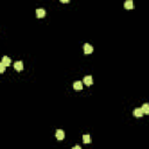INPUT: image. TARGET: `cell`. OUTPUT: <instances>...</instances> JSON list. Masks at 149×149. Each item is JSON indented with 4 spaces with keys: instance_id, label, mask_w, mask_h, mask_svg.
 Segmentation results:
<instances>
[{
    "instance_id": "7",
    "label": "cell",
    "mask_w": 149,
    "mask_h": 149,
    "mask_svg": "<svg viewBox=\"0 0 149 149\" xmlns=\"http://www.w3.org/2000/svg\"><path fill=\"white\" fill-rule=\"evenodd\" d=\"M134 7V4H133V0H127L125 2V8L126 10H133Z\"/></svg>"
},
{
    "instance_id": "9",
    "label": "cell",
    "mask_w": 149,
    "mask_h": 149,
    "mask_svg": "<svg viewBox=\"0 0 149 149\" xmlns=\"http://www.w3.org/2000/svg\"><path fill=\"white\" fill-rule=\"evenodd\" d=\"M1 63H4V64L6 65V66H8V65H10L12 61H10V57H7V56H4V57H2V61H1Z\"/></svg>"
},
{
    "instance_id": "1",
    "label": "cell",
    "mask_w": 149,
    "mask_h": 149,
    "mask_svg": "<svg viewBox=\"0 0 149 149\" xmlns=\"http://www.w3.org/2000/svg\"><path fill=\"white\" fill-rule=\"evenodd\" d=\"M55 136H56V139L58 141H62V140L64 139V132L62 130V129H57L56 133H55Z\"/></svg>"
},
{
    "instance_id": "14",
    "label": "cell",
    "mask_w": 149,
    "mask_h": 149,
    "mask_svg": "<svg viewBox=\"0 0 149 149\" xmlns=\"http://www.w3.org/2000/svg\"><path fill=\"white\" fill-rule=\"evenodd\" d=\"M72 149H80V147H79V146H74Z\"/></svg>"
},
{
    "instance_id": "4",
    "label": "cell",
    "mask_w": 149,
    "mask_h": 149,
    "mask_svg": "<svg viewBox=\"0 0 149 149\" xmlns=\"http://www.w3.org/2000/svg\"><path fill=\"white\" fill-rule=\"evenodd\" d=\"M83 83H84L85 85H88V86H90V85L93 84V79H92L91 76H86V77L84 78V80H83Z\"/></svg>"
},
{
    "instance_id": "10",
    "label": "cell",
    "mask_w": 149,
    "mask_h": 149,
    "mask_svg": "<svg viewBox=\"0 0 149 149\" xmlns=\"http://www.w3.org/2000/svg\"><path fill=\"white\" fill-rule=\"evenodd\" d=\"M141 108H142L144 114H149V104H143Z\"/></svg>"
},
{
    "instance_id": "8",
    "label": "cell",
    "mask_w": 149,
    "mask_h": 149,
    "mask_svg": "<svg viewBox=\"0 0 149 149\" xmlns=\"http://www.w3.org/2000/svg\"><path fill=\"white\" fill-rule=\"evenodd\" d=\"M74 90H82V88H83V83L79 82V80L74 82Z\"/></svg>"
},
{
    "instance_id": "2",
    "label": "cell",
    "mask_w": 149,
    "mask_h": 149,
    "mask_svg": "<svg viewBox=\"0 0 149 149\" xmlns=\"http://www.w3.org/2000/svg\"><path fill=\"white\" fill-rule=\"evenodd\" d=\"M84 52L85 54H91V52H93V47H92L91 44L85 43L84 44Z\"/></svg>"
},
{
    "instance_id": "12",
    "label": "cell",
    "mask_w": 149,
    "mask_h": 149,
    "mask_svg": "<svg viewBox=\"0 0 149 149\" xmlns=\"http://www.w3.org/2000/svg\"><path fill=\"white\" fill-rule=\"evenodd\" d=\"M5 69H6V65L4 64V63H1L0 64V72H5Z\"/></svg>"
},
{
    "instance_id": "3",
    "label": "cell",
    "mask_w": 149,
    "mask_h": 149,
    "mask_svg": "<svg viewBox=\"0 0 149 149\" xmlns=\"http://www.w3.org/2000/svg\"><path fill=\"white\" fill-rule=\"evenodd\" d=\"M14 69L16 70V71H21L22 69H24V63L21 61H18L14 63Z\"/></svg>"
},
{
    "instance_id": "5",
    "label": "cell",
    "mask_w": 149,
    "mask_h": 149,
    "mask_svg": "<svg viewBox=\"0 0 149 149\" xmlns=\"http://www.w3.org/2000/svg\"><path fill=\"white\" fill-rule=\"evenodd\" d=\"M133 114H134V116H136V118H140V116H142L144 113H143L142 108H135L134 112H133Z\"/></svg>"
},
{
    "instance_id": "6",
    "label": "cell",
    "mask_w": 149,
    "mask_h": 149,
    "mask_svg": "<svg viewBox=\"0 0 149 149\" xmlns=\"http://www.w3.org/2000/svg\"><path fill=\"white\" fill-rule=\"evenodd\" d=\"M46 15V10L43 8H37L36 10V16L37 18H43Z\"/></svg>"
},
{
    "instance_id": "11",
    "label": "cell",
    "mask_w": 149,
    "mask_h": 149,
    "mask_svg": "<svg viewBox=\"0 0 149 149\" xmlns=\"http://www.w3.org/2000/svg\"><path fill=\"white\" fill-rule=\"evenodd\" d=\"M83 141H84V143H90L91 142V138H90V135H83Z\"/></svg>"
},
{
    "instance_id": "13",
    "label": "cell",
    "mask_w": 149,
    "mask_h": 149,
    "mask_svg": "<svg viewBox=\"0 0 149 149\" xmlns=\"http://www.w3.org/2000/svg\"><path fill=\"white\" fill-rule=\"evenodd\" d=\"M70 0H61V2H63V4H68Z\"/></svg>"
}]
</instances>
